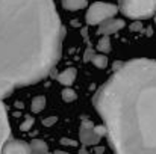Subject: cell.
Returning <instances> with one entry per match:
<instances>
[{
    "label": "cell",
    "mask_w": 156,
    "mask_h": 154,
    "mask_svg": "<svg viewBox=\"0 0 156 154\" xmlns=\"http://www.w3.org/2000/svg\"><path fill=\"white\" fill-rule=\"evenodd\" d=\"M64 35L53 0H0V100L50 74Z\"/></svg>",
    "instance_id": "obj_1"
},
{
    "label": "cell",
    "mask_w": 156,
    "mask_h": 154,
    "mask_svg": "<svg viewBox=\"0 0 156 154\" xmlns=\"http://www.w3.org/2000/svg\"><path fill=\"white\" fill-rule=\"evenodd\" d=\"M114 154H156V60L124 62L94 94Z\"/></svg>",
    "instance_id": "obj_2"
},
{
    "label": "cell",
    "mask_w": 156,
    "mask_h": 154,
    "mask_svg": "<svg viewBox=\"0 0 156 154\" xmlns=\"http://www.w3.org/2000/svg\"><path fill=\"white\" fill-rule=\"evenodd\" d=\"M118 9L127 18L144 20L156 14V0H118Z\"/></svg>",
    "instance_id": "obj_3"
},
{
    "label": "cell",
    "mask_w": 156,
    "mask_h": 154,
    "mask_svg": "<svg viewBox=\"0 0 156 154\" xmlns=\"http://www.w3.org/2000/svg\"><path fill=\"white\" fill-rule=\"evenodd\" d=\"M118 12V6L111 5V3H103V2H97L93 3L85 15V20L90 26H100L103 21L114 18V15H117Z\"/></svg>",
    "instance_id": "obj_4"
},
{
    "label": "cell",
    "mask_w": 156,
    "mask_h": 154,
    "mask_svg": "<svg viewBox=\"0 0 156 154\" xmlns=\"http://www.w3.org/2000/svg\"><path fill=\"white\" fill-rule=\"evenodd\" d=\"M2 154H34L29 144L21 139H11L5 144Z\"/></svg>",
    "instance_id": "obj_5"
},
{
    "label": "cell",
    "mask_w": 156,
    "mask_h": 154,
    "mask_svg": "<svg viewBox=\"0 0 156 154\" xmlns=\"http://www.w3.org/2000/svg\"><path fill=\"white\" fill-rule=\"evenodd\" d=\"M9 135H11V128H9L8 113H6V109L0 100V154L3 151L5 144L9 141Z\"/></svg>",
    "instance_id": "obj_6"
},
{
    "label": "cell",
    "mask_w": 156,
    "mask_h": 154,
    "mask_svg": "<svg viewBox=\"0 0 156 154\" xmlns=\"http://www.w3.org/2000/svg\"><path fill=\"white\" fill-rule=\"evenodd\" d=\"M80 141L85 145H94L100 142V138L94 133V124L91 121H85L80 127Z\"/></svg>",
    "instance_id": "obj_7"
},
{
    "label": "cell",
    "mask_w": 156,
    "mask_h": 154,
    "mask_svg": "<svg viewBox=\"0 0 156 154\" xmlns=\"http://www.w3.org/2000/svg\"><path fill=\"white\" fill-rule=\"evenodd\" d=\"M123 27H124V21L123 20H120V18H111V20L103 21L99 26V33L103 35V36H109L112 33H117Z\"/></svg>",
    "instance_id": "obj_8"
},
{
    "label": "cell",
    "mask_w": 156,
    "mask_h": 154,
    "mask_svg": "<svg viewBox=\"0 0 156 154\" xmlns=\"http://www.w3.org/2000/svg\"><path fill=\"white\" fill-rule=\"evenodd\" d=\"M76 76H77L76 68H67V70H64V71L58 76V82H59L61 85H64L65 88H70V86L74 83Z\"/></svg>",
    "instance_id": "obj_9"
},
{
    "label": "cell",
    "mask_w": 156,
    "mask_h": 154,
    "mask_svg": "<svg viewBox=\"0 0 156 154\" xmlns=\"http://www.w3.org/2000/svg\"><path fill=\"white\" fill-rule=\"evenodd\" d=\"M29 145H30L34 154H49V147L43 139H34Z\"/></svg>",
    "instance_id": "obj_10"
},
{
    "label": "cell",
    "mask_w": 156,
    "mask_h": 154,
    "mask_svg": "<svg viewBox=\"0 0 156 154\" xmlns=\"http://www.w3.org/2000/svg\"><path fill=\"white\" fill-rule=\"evenodd\" d=\"M62 6L67 11H79L87 8V0H62Z\"/></svg>",
    "instance_id": "obj_11"
},
{
    "label": "cell",
    "mask_w": 156,
    "mask_h": 154,
    "mask_svg": "<svg viewBox=\"0 0 156 154\" xmlns=\"http://www.w3.org/2000/svg\"><path fill=\"white\" fill-rule=\"evenodd\" d=\"M44 107H46V97H43V95L34 97V100H32V103H30V109H32L34 113H40V112H43Z\"/></svg>",
    "instance_id": "obj_12"
},
{
    "label": "cell",
    "mask_w": 156,
    "mask_h": 154,
    "mask_svg": "<svg viewBox=\"0 0 156 154\" xmlns=\"http://www.w3.org/2000/svg\"><path fill=\"white\" fill-rule=\"evenodd\" d=\"M91 62L97 68H100V70H103V68L108 67V57H106V54H103V53H94V56L91 57Z\"/></svg>",
    "instance_id": "obj_13"
},
{
    "label": "cell",
    "mask_w": 156,
    "mask_h": 154,
    "mask_svg": "<svg viewBox=\"0 0 156 154\" xmlns=\"http://www.w3.org/2000/svg\"><path fill=\"white\" fill-rule=\"evenodd\" d=\"M97 51L99 53H109L111 51V39H109V36H102L100 39H99V43H97Z\"/></svg>",
    "instance_id": "obj_14"
},
{
    "label": "cell",
    "mask_w": 156,
    "mask_h": 154,
    "mask_svg": "<svg viewBox=\"0 0 156 154\" xmlns=\"http://www.w3.org/2000/svg\"><path fill=\"white\" fill-rule=\"evenodd\" d=\"M61 97H62V100H64V101L71 103V101H74V100L77 98V94H76V91H74V89H71V88H65V89H62Z\"/></svg>",
    "instance_id": "obj_15"
},
{
    "label": "cell",
    "mask_w": 156,
    "mask_h": 154,
    "mask_svg": "<svg viewBox=\"0 0 156 154\" xmlns=\"http://www.w3.org/2000/svg\"><path fill=\"white\" fill-rule=\"evenodd\" d=\"M34 122H35L34 116H26V119H24V121L21 122V125H20V130H21V132H29V130L32 128Z\"/></svg>",
    "instance_id": "obj_16"
},
{
    "label": "cell",
    "mask_w": 156,
    "mask_h": 154,
    "mask_svg": "<svg viewBox=\"0 0 156 154\" xmlns=\"http://www.w3.org/2000/svg\"><path fill=\"white\" fill-rule=\"evenodd\" d=\"M94 133L99 138H103V136H106V127H105L103 124L102 125H94Z\"/></svg>",
    "instance_id": "obj_17"
},
{
    "label": "cell",
    "mask_w": 156,
    "mask_h": 154,
    "mask_svg": "<svg viewBox=\"0 0 156 154\" xmlns=\"http://www.w3.org/2000/svg\"><path fill=\"white\" fill-rule=\"evenodd\" d=\"M130 30L132 32H141L143 30V23L140 20H135L132 24H130Z\"/></svg>",
    "instance_id": "obj_18"
},
{
    "label": "cell",
    "mask_w": 156,
    "mask_h": 154,
    "mask_svg": "<svg viewBox=\"0 0 156 154\" xmlns=\"http://www.w3.org/2000/svg\"><path fill=\"white\" fill-rule=\"evenodd\" d=\"M56 121H58L56 116H49V118H46V119L43 121V124H44V125H52V124H55Z\"/></svg>",
    "instance_id": "obj_19"
},
{
    "label": "cell",
    "mask_w": 156,
    "mask_h": 154,
    "mask_svg": "<svg viewBox=\"0 0 156 154\" xmlns=\"http://www.w3.org/2000/svg\"><path fill=\"white\" fill-rule=\"evenodd\" d=\"M124 65V62H114V65H112V70H114V73L115 71H118V70H121V67Z\"/></svg>",
    "instance_id": "obj_20"
},
{
    "label": "cell",
    "mask_w": 156,
    "mask_h": 154,
    "mask_svg": "<svg viewBox=\"0 0 156 154\" xmlns=\"http://www.w3.org/2000/svg\"><path fill=\"white\" fill-rule=\"evenodd\" d=\"M93 56H94V53H93V51L87 50L85 51V57H83V60H85V62H87V60H91V57H93Z\"/></svg>",
    "instance_id": "obj_21"
},
{
    "label": "cell",
    "mask_w": 156,
    "mask_h": 154,
    "mask_svg": "<svg viewBox=\"0 0 156 154\" xmlns=\"http://www.w3.org/2000/svg\"><path fill=\"white\" fill-rule=\"evenodd\" d=\"M53 154H70V153H67V151H55Z\"/></svg>",
    "instance_id": "obj_22"
},
{
    "label": "cell",
    "mask_w": 156,
    "mask_h": 154,
    "mask_svg": "<svg viewBox=\"0 0 156 154\" xmlns=\"http://www.w3.org/2000/svg\"><path fill=\"white\" fill-rule=\"evenodd\" d=\"M155 23H156V14H155Z\"/></svg>",
    "instance_id": "obj_23"
}]
</instances>
